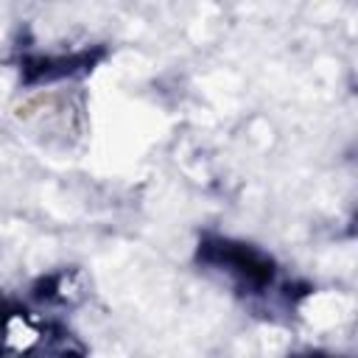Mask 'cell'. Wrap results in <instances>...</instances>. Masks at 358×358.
<instances>
[{
    "label": "cell",
    "mask_w": 358,
    "mask_h": 358,
    "mask_svg": "<svg viewBox=\"0 0 358 358\" xmlns=\"http://www.w3.org/2000/svg\"><path fill=\"white\" fill-rule=\"evenodd\" d=\"M196 260L210 271L227 277L241 294L263 296L277 285V263L268 252L255 243L227 238V235H201Z\"/></svg>",
    "instance_id": "6da1fadb"
},
{
    "label": "cell",
    "mask_w": 358,
    "mask_h": 358,
    "mask_svg": "<svg viewBox=\"0 0 358 358\" xmlns=\"http://www.w3.org/2000/svg\"><path fill=\"white\" fill-rule=\"evenodd\" d=\"M106 50H73V53H36V56H22L20 59V73L28 84H42V81H59V78H73L90 73Z\"/></svg>",
    "instance_id": "7a4b0ae2"
}]
</instances>
